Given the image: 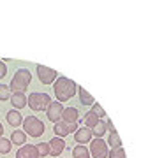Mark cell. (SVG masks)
I'll list each match as a JSON object with an SVG mask.
<instances>
[{
    "label": "cell",
    "instance_id": "6da1fadb",
    "mask_svg": "<svg viewBox=\"0 0 148 158\" xmlns=\"http://www.w3.org/2000/svg\"><path fill=\"white\" fill-rule=\"evenodd\" d=\"M53 91H55L57 100L63 104V102L71 100V98L78 93V85L74 83L72 79L65 77V76H58L57 81L53 83Z\"/></svg>",
    "mask_w": 148,
    "mask_h": 158
},
{
    "label": "cell",
    "instance_id": "7a4b0ae2",
    "mask_svg": "<svg viewBox=\"0 0 148 158\" xmlns=\"http://www.w3.org/2000/svg\"><path fill=\"white\" fill-rule=\"evenodd\" d=\"M30 81H32V74H30V70H27V69H20L16 74H14V77L11 79V88L12 93L14 91H25L27 88H28Z\"/></svg>",
    "mask_w": 148,
    "mask_h": 158
},
{
    "label": "cell",
    "instance_id": "3957f363",
    "mask_svg": "<svg viewBox=\"0 0 148 158\" xmlns=\"http://www.w3.org/2000/svg\"><path fill=\"white\" fill-rule=\"evenodd\" d=\"M23 130H25V134H28L30 137H41L44 134L46 127L39 118H35V116H27V118L23 119Z\"/></svg>",
    "mask_w": 148,
    "mask_h": 158
},
{
    "label": "cell",
    "instance_id": "277c9868",
    "mask_svg": "<svg viewBox=\"0 0 148 158\" xmlns=\"http://www.w3.org/2000/svg\"><path fill=\"white\" fill-rule=\"evenodd\" d=\"M27 104L32 111H46V107L51 104V98L48 93H39V91H34L30 93L28 98H27Z\"/></svg>",
    "mask_w": 148,
    "mask_h": 158
},
{
    "label": "cell",
    "instance_id": "5b68a950",
    "mask_svg": "<svg viewBox=\"0 0 148 158\" xmlns=\"http://www.w3.org/2000/svg\"><path fill=\"white\" fill-rule=\"evenodd\" d=\"M90 155L94 158H108V142L102 141V137H95L94 141H90Z\"/></svg>",
    "mask_w": 148,
    "mask_h": 158
},
{
    "label": "cell",
    "instance_id": "8992f818",
    "mask_svg": "<svg viewBox=\"0 0 148 158\" xmlns=\"http://www.w3.org/2000/svg\"><path fill=\"white\" fill-rule=\"evenodd\" d=\"M78 130V123H67V121H57V123H53V132H55V135L57 137H65L69 134H74Z\"/></svg>",
    "mask_w": 148,
    "mask_h": 158
},
{
    "label": "cell",
    "instance_id": "52a82bcc",
    "mask_svg": "<svg viewBox=\"0 0 148 158\" xmlns=\"http://www.w3.org/2000/svg\"><path fill=\"white\" fill-rule=\"evenodd\" d=\"M37 76H39L41 83L42 85H51V83H55L57 81V70L55 69H50L46 67V65H37Z\"/></svg>",
    "mask_w": 148,
    "mask_h": 158
},
{
    "label": "cell",
    "instance_id": "ba28073f",
    "mask_svg": "<svg viewBox=\"0 0 148 158\" xmlns=\"http://www.w3.org/2000/svg\"><path fill=\"white\" fill-rule=\"evenodd\" d=\"M63 104L62 102H51L48 107H46V116H48V119L50 121H53V123H57V121H60L62 119V114H63Z\"/></svg>",
    "mask_w": 148,
    "mask_h": 158
},
{
    "label": "cell",
    "instance_id": "9c48e42d",
    "mask_svg": "<svg viewBox=\"0 0 148 158\" xmlns=\"http://www.w3.org/2000/svg\"><path fill=\"white\" fill-rule=\"evenodd\" d=\"M16 158H41L35 144H23L16 151Z\"/></svg>",
    "mask_w": 148,
    "mask_h": 158
},
{
    "label": "cell",
    "instance_id": "30bf717a",
    "mask_svg": "<svg viewBox=\"0 0 148 158\" xmlns=\"http://www.w3.org/2000/svg\"><path fill=\"white\" fill-rule=\"evenodd\" d=\"M92 137H94V134H92V128H88V127H81L74 132V141L78 144H88Z\"/></svg>",
    "mask_w": 148,
    "mask_h": 158
},
{
    "label": "cell",
    "instance_id": "8fae6325",
    "mask_svg": "<svg viewBox=\"0 0 148 158\" xmlns=\"http://www.w3.org/2000/svg\"><path fill=\"white\" fill-rule=\"evenodd\" d=\"M48 144H50V155H51V156H55V158H57L58 155H60L63 149H65V142H63L62 137H57V135H55L51 141L48 142Z\"/></svg>",
    "mask_w": 148,
    "mask_h": 158
},
{
    "label": "cell",
    "instance_id": "7c38bea8",
    "mask_svg": "<svg viewBox=\"0 0 148 158\" xmlns=\"http://www.w3.org/2000/svg\"><path fill=\"white\" fill-rule=\"evenodd\" d=\"M11 104L14 109H23L27 106V97H25V91H14L11 95Z\"/></svg>",
    "mask_w": 148,
    "mask_h": 158
},
{
    "label": "cell",
    "instance_id": "4fadbf2b",
    "mask_svg": "<svg viewBox=\"0 0 148 158\" xmlns=\"http://www.w3.org/2000/svg\"><path fill=\"white\" fill-rule=\"evenodd\" d=\"M62 119L67 123H78L80 121V111L76 107H65L62 114Z\"/></svg>",
    "mask_w": 148,
    "mask_h": 158
},
{
    "label": "cell",
    "instance_id": "5bb4252c",
    "mask_svg": "<svg viewBox=\"0 0 148 158\" xmlns=\"http://www.w3.org/2000/svg\"><path fill=\"white\" fill-rule=\"evenodd\" d=\"M7 121H9V125H11L12 128H18L20 125H23V116L20 114V111L12 109V111L7 113Z\"/></svg>",
    "mask_w": 148,
    "mask_h": 158
},
{
    "label": "cell",
    "instance_id": "9a60e30c",
    "mask_svg": "<svg viewBox=\"0 0 148 158\" xmlns=\"http://www.w3.org/2000/svg\"><path fill=\"white\" fill-rule=\"evenodd\" d=\"M78 95H80V102L83 104V106H90L92 107V106L95 104V98H94L85 88H80V86H78Z\"/></svg>",
    "mask_w": 148,
    "mask_h": 158
},
{
    "label": "cell",
    "instance_id": "2e32d148",
    "mask_svg": "<svg viewBox=\"0 0 148 158\" xmlns=\"http://www.w3.org/2000/svg\"><path fill=\"white\" fill-rule=\"evenodd\" d=\"M11 142L16 144V146H23V144L27 142V134H25V130H12Z\"/></svg>",
    "mask_w": 148,
    "mask_h": 158
},
{
    "label": "cell",
    "instance_id": "e0dca14e",
    "mask_svg": "<svg viewBox=\"0 0 148 158\" xmlns=\"http://www.w3.org/2000/svg\"><path fill=\"white\" fill-rule=\"evenodd\" d=\"M72 156L74 158H90V151H88V148L85 144H78L72 149Z\"/></svg>",
    "mask_w": 148,
    "mask_h": 158
},
{
    "label": "cell",
    "instance_id": "ac0fdd59",
    "mask_svg": "<svg viewBox=\"0 0 148 158\" xmlns=\"http://www.w3.org/2000/svg\"><path fill=\"white\" fill-rule=\"evenodd\" d=\"M99 116H97L95 113H92V111H88V113H85V119H83V123H85V127H88V128H94L97 123H99Z\"/></svg>",
    "mask_w": 148,
    "mask_h": 158
},
{
    "label": "cell",
    "instance_id": "d6986e66",
    "mask_svg": "<svg viewBox=\"0 0 148 158\" xmlns=\"http://www.w3.org/2000/svg\"><path fill=\"white\" fill-rule=\"evenodd\" d=\"M106 132H108V127H106V121H102V119H99V123L92 128V134L95 137H102Z\"/></svg>",
    "mask_w": 148,
    "mask_h": 158
},
{
    "label": "cell",
    "instance_id": "ffe728a7",
    "mask_svg": "<svg viewBox=\"0 0 148 158\" xmlns=\"http://www.w3.org/2000/svg\"><path fill=\"white\" fill-rule=\"evenodd\" d=\"M12 149V142L11 139H6V137H0V155H7V153Z\"/></svg>",
    "mask_w": 148,
    "mask_h": 158
},
{
    "label": "cell",
    "instance_id": "44dd1931",
    "mask_svg": "<svg viewBox=\"0 0 148 158\" xmlns=\"http://www.w3.org/2000/svg\"><path fill=\"white\" fill-rule=\"evenodd\" d=\"M108 146H111V149H113V148H120V146H122V139H120V135L116 134V132H109Z\"/></svg>",
    "mask_w": 148,
    "mask_h": 158
},
{
    "label": "cell",
    "instance_id": "7402d4cb",
    "mask_svg": "<svg viewBox=\"0 0 148 158\" xmlns=\"http://www.w3.org/2000/svg\"><path fill=\"white\" fill-rule=\"evenodd\" d=\"M108 158H127L125 156V151H124V148H113L111 151L108 153Z\"/></svg>",
    "mask_w": 148,
    "mask_h": 158
},
{
    "label": "cell",
    "instance_id": "603a6c76",
    "mask_svg": "<svg viewBox=\"0 0 148 158\" xmlns=\"http://www.w3.org/2000/svg\"><path fill=\"white\" fill-rule=\"evenodd\" d=\"M11 98V88L7 85H0V102Z\"/></svg>",
    "mask_w": 148,
    "mask_h": 158
},
{
    "label": "cell",
    "instance_id": "cb8c5ba5",
    "mask_svg": "<svg viewBox=\"0 0 148 158\" xmlns=\"http://www.w3.org/2000/svg\"><path fill=\"white\" fill-rule=\"evenodd\" d=\"M35 146H37L39 156H46V155H50V144H48V142H39V144H35Z\"/></svg>",
    "mask_w": 148,
    "mask_h": 158
},
{
    "label": "cell",
    "instance_id": "d4e9b609",
    "mask_svg": "<svg viewBox=\"0 0 148 158\" xmlns=\"http://www.w3.org/2000/svg\"><path fill=\"white\" fill-rule=\"evenodd\" d=\"M92 113H95V114H97V116H99L101 119H102V116H106V113H104V109L101 107L99 104H94V106H92Z\"/></svg>",
    "mask_w": 148,
    "mask_h": 158
},
{
    "label": "cell",
    "instance_id": "484cf974",
    "mask_svg": "<svg viewBox=\"0 0 148 158\" xmlns=\"http://www.w3.org/2000/svg\"><path fill=\"white\" fill-rule=\"evenodd\" d=\"M7 74V67H6V63L4 62H0V77H4Z\"/></svg>",
    "mask_w": 148,
    "mask_h": 158
},
{
    "label": "cell",
    "instance_id": "4316f807",
    "mask_svg": "<svg viewBox=\"0 0 148 158\" xmlns=\"http://www.w3.org/2000/svg\"><path fill=\"white\" fill-rule=\"evenodd\" d=\"M106 127H108V132H116V130H115V125H113V121H106Z\"/></svg>",
    "mask_w": 148,
    "mask_h": 158
},
{
    "label": "cell",
    "instance_id": "83f0119b",
    "mask_svg": "<svg viewBox=\"0 0 148 158\" xmlns=\"http://www.w3.org/2000/svg\"><path fill=\"white\" fill-rule=\"evenodd\" d=\"M2 134H4V127H2V123H0V137H2Z\"/></svg>",
    "mask_w": 148,
    "mask_h": 158
}]
</instances>
